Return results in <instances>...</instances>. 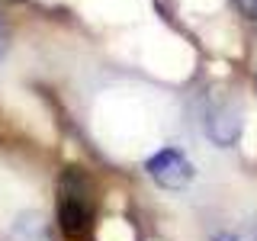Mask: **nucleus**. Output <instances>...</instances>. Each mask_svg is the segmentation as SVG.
<instances>
[{"label": "nucleus", "mask_w": 257, "mask_h": 241, "mask_svg": "<svg viewBox=\"0 0 257 241\" xmlns=\"http://www.w3.org/2000/svg\"><path fill=\"white\" fill-rule=\"evenodd\" d=\"M145 171H148V177L161 190H183V187H190L193 174H196L193 164H190V158L177 148H164V151H158V155H151L145 161Z\"/></svg>", "instance_id": "obj_3"}, {"label": "nucleus", "mask_w": 257, "mask_h": 241, "mask_svg": "<svg viewBox=\"0 0 257 241\" xmlns=\"http://www.w3.org/2000/svg\"><path fill=\"white\" fill-rule=\"evenodd\" d=\"M203 126H206V135H209L215 145H219V148L235 145L238 135H241V126H244V112H241L238 96H231V93H215L212 100L206 103Z\"/></svg>", "instance_id": "obj_2"}, {"label": "nucleus", "mask_w": 257, "mask_h": 241, "mask_svg": "<svg viewBox=\"0 0 257 241\" xmlns=\"http://www.w3.org/2000/svg\"><path fill=\"white\" fill-rule=\"evenodd\" d=\"M4 52H7V26L0 20V58H4Z\"/></svg>", "instance_id": "obj_6"}, {"label": "nucleus", "mask_w": 257, "mask_h": 241, "mask_svg": "<svg viewBox=\"0 0 257 241\" xmlns=\"http://www.w3.org/2000/svg\"><path fill=\"white\" fill-rule=\"evenodd\" d=\"M93 183L77 167H68L58 180V222L68 238H87L93 228Z\"/></svg>", "instance_id": "obj_1"}, {"label": "nucleus", "mask_w": 257, "mask_h": 241, "mask_svg": "<svg viewBox=\"0 0 257 241\" xmlns=\"http://www.w3.org/2000/svg\"><path fill=\"white\" fill-rule=\"evenodd\" d=\"M235 7L241 10V16H247V20L257 26V0H235Z\"/></svg>", "instance_id": "obj_5"}, {"label": "nucleus", "mask_w": 257, "mask_h": 241, "mask_svg": "<svg viewBox=\"0 0 257 241\" xmlns=\"http://www.w3.org/2000/svg\"><path fill=\"white\" fill-rule=\"evenodd\" d=\"M212 241H241V238L231 235V231H219V235H212Z\"/></svg>", "instance_id": "obj_7"}, {"label": "nucleus", "mask_w": 257, "mask_h": 241, "mask_svg": "<svg viewBox=\"0 0 257 241\" xmlns=\"http://www.w3.org/2000/svg\"><path fill=\"white\" fill-rule=\"evenodd\" d=\"M4 241H55L42 212H20L7 228Z\"/></svg>", "instance_id": "obj_4"}]
</instances>
